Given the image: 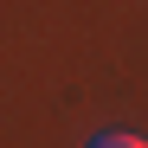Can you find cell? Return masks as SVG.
Listing matches in <instances>:
<instances>
[{"label": "cell", "mask_w": 148, "mask_h": 148, "mask_svg": "<svg viewBox=\"0 0 148 148\" xmlns=\"http://www.w3.org/2000/svg\"><path fill=\"white\" fill-rule=\"evenodd\" d=\"M84 148H148L142 135H129V129H103V135H90Z\"/></svg>", "instance_id": "1"}]
</instances>
